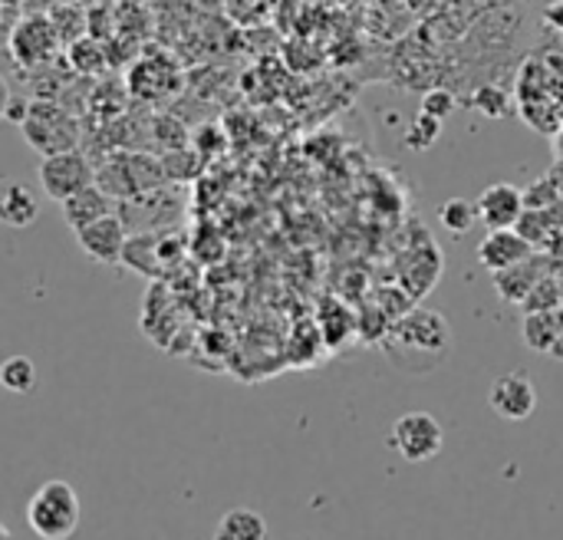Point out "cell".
Segmentation results:
<instances>
[{"mask_svg":"<svg viewBox=\"0 0 563 540\" xmlns=\"http://www.w3.org/2000/svg\"><path fill=\"white\" fill-rule=\"evenodd\" d=\"M389 360L406 373H432L452 353V330L435 310H409L399 317L383 340Z\"/></svg>","mask_w":563,"mask_h":540,"instance_id":"6da1fadb","label":"cell"},{"mask_svg":"<svg viewBox=\"0 0 563 540\" xmlns=\"http://www.w3.org/2000/svg\"><path fill=\"white\" fill-rule=\"evenodd\" d=\"M79 495L66 482H46L26 502V525L36 538L69 540L79 528Z\"/></svg>","mask_w":563,"mask_h":540,"instance_id":"7a4b0ae2","label":"cell"},{"mask_svg":"<svg viewBox=\"0 0 563 540\" xmlns=\"http://www.w3.org/2000/svg\"><path fill=\"white\" fill-rule=\"evenodd\" d=\"M23 139L30 148L40 155H56V152H73L79 142V122L73 119L69 109H63L53 99H36L30 102L26 119L20 122Z\"/></svg>","mask_w":563,"mask_h":540,"instance_id":"3957f363","label":"cell"},{"mask_svg":"<svg viewBox=\"0 0 563 540\" xmlns=\"http://www.w3.org/2000/svg\"><path fill=\"white\" fill-rule=\"evenodd\" d=\"M168 181L162 158L152 155H119L96 168V185L109 191L112 198H139V195H155Z\"/></svg>","mask_w":563,"mask_h":540,"instance_id":"277c9868","label":"cell"},{"mask_svg":"<svg viewBox=\"0 0 563 540\" xmlns=\"http://www.w3.org/2000/svg\"><path fill=\"white\" fill-rule=\"evenodd\" d=\"M389 445L409 462V465H422L432 462L442 445H445V432L439 426V419L432 412H406L396 419L393 432H389Z\"/></svg>","mask_w":563,"mask_h":540,"instance_id":"5b68a950","label":"cell"},{"mask_svg":"<svg viewBox=\"0 0 563 540\" xmlns=\"http://www.w3.org/2000/svg\"><path fill=\"white\" fill-rule=\"evenodd\" d=\"M36 175H40V188L46 191V198H53L59 205L66 198H73L76 191L96 185V168L89 165L86 155H79V148L56 152V155H43Z\"/></svg>","mask_w":563,"mask_h":540,"instance_id":"8992f818","label":"cell"},{"mask_svg":"<svg viewBox=\"0 0 563 540\" xmlns=\"http://www.w3.org/2000/svg\"><path fill=\"white\" fill-rule=\"evenodd\" d=\"M488 406H492L495 416H501L508 422H525L538 409V386L525 373L498 376L492 383V389H488Z\"/></svg>","mask_w":563,"mask_h":540,"instance_id":"52a82bcc","label":"cell"},{"mask_svg":"<svg viewBox=\"0 0 563 540\" xmlns=\"http://www.w3.org/2000/svg\"><path fill=\"white\" fill-rule=\"evenodd\" d=\"M478 221L488 228V231H498V228H518L521 218L528 214V195L511 185V181H498V185H488L482 195H478Z\"/></svg>","mask_w":563,"mask_h":540,"instance_id":"ba28073f","label":"cell"},{"mask_svg":"<svg viewBox=\"0 0 563 540\" xmlns=\"http://www.w3.org/2000/svg\"><path fill=\"white\" fill-rule=\"evenodd\" d=\"M76 244L96 261V264H122V254H125V244H129V231L122 224L119 214H106L86 228L76 231Z\"/></svg>","mask_w":563,"mask_h":540,"instance_id":"9c48e42d","label":"cell"},{"mask_svg":"<svg viewBox=\"0 0 563 540\" xmlns=\"http://www.w3.org/2000/svg\"><path fill=\"white\" fill-rule=\"evenodd\" d=\"M534 257V244L518 231V228H498V231H488L485 241L478 244V264L488 271V274H501L521 261Z\"/></svg>","mask_w":563,"mask_h":540,"instance_id":"30bf717a","label":"cell"},{"mask_svg":"<svg viewBox=\"0 0 563 540\" xmlns=\"http://www.w3.org/2000/svg\"><path fill=\"white\" fill-rule=\"evenodd\" d=\"M56 49V23L46 16H26L13 33H10V53L16 63L36 66L46 63Z\"/></svg>","mask_w":563,"mask_h":540,"instance_id":"8fae6325","label":"cell"},{"mask_svg":"<svg viewBox=\"0 0 563 540\" xmlns=\"http://www.w3.org/2000/svg\"><path fill=\"white\" fill-rule=\"evenodd\" d=\"M492 277H495V290H498L501 300L525 304L531 297V290L548 277V261L534 254V257H528V261H521V264H515V267H508L501 274H492Z\"/></svg>","mask_w":563,"mask_h":540,"instance_id":"7c38bea8","label":"cell"},{"mask_svg":"<svg viewBox=\"0 0 563 540\" xmlns=\"http://www.w3.org/2000/svg\"><path fill=\"white\" fill-rule=\"evenodd\" d=\"M112 201L115 198L109 191H102L99 185H89V188H82V191H76L73 198L63 201V221L73 231H79V228H86V224L112 214Z\"/></svg>","mask_w":563,"mask_h":540,"instance_id":"4fadbf2b","label":"cell"},{"mask_svg":"<svg viewBox=\"0 0 563 540\" xmlns=\"http://www.w3.org/2000/svg\"><path fill=\"white\" fill-rule=\"evenodd\" d=\"M122 264H125L129 271H135V274L155 280V277L162 274V267H165V264H162V241H158L155 234H135V238H129L125 254H122Z\"/></svg>","mask_w":563,"mask_h":540,"instance_id":"5bb4252c","label":"cell"},{"mask_svg":"<svg viewBox=\"0 0 563 540\" xmlns=\"http://www.w3.org/2000/svg\"><path fill=\"white\" fill-rule=\"evenodd\" d=\"M211 540H267V521L251 508H234L218 521Z\"/></svg>","mask_w":563,"mask_h":540,"instance_id":"9a60e30c","label":"cell"},{"mask_svg":"<svg viewBox=\"0 0 563 540\" xmlns=\"http://www.w3.org/2000/svg\"><path fill=\"white\" fill-rule=\"evenodd\" d=\"M40 214V201L36 195L26 188V185H7L3 195H0V218L10 224V228H26L33 224Z\"/></svg>","mask_w":563,"mask_h":540,"instance_id":"2e32d148","label":"cell"},{"mask_svg":"<svg viewBox=\"0 0 563 540\" xmlns=\"http://www.w3.org/2000/svg\"><path fill=\"white\" fill-rule=\"evenodd\" d=\"M563 320L554 310H538V313H528L525 320V343L538 353H551L558 337H561Z\"/></svg>","mask_w":563,"mask_h":540,"instance_id":"e0dca14e","label":"cell"},{"mask_svg":"<svg viewBox=\"0 0 563 540\" xmlns=\"http://www.w3.org/2000/svg\"><path fill=\"white\" fill-rule=\"evenodd\" d=\"M439 221L449 234H468L478 221V205H472L468 198H449L439 208Z\"/></svg>","mask_w":563,"mask_h":540,"instance_id":"ac0fdd59","label":"cell"},{"mask_svg":"<svg viewBox=\"0 0 563 540\" xmlns=\"http://www.w3.org/2000/svg\"><path fill=\"white\" fill-rule=\"evenodd\" d=\"M0 383H3L7 393H16V396L33 393V386H36V366H33V360L30 356H10L0 366Z\"/></svg>","mask_w":563,"mask_h":540,"instance_id":"d6986e66","label":"cell"},{"mask_svg":"<svg viewBox=\"0 0 563 540\" xmlns=\"http://www.w3.org/2000/svg\"><path fill=\"white\" fill-rule=\"evenodd\" d=\"M69 63H73V69H79V73H86V76H96V73H102L106 69V56H102V46H99V40H73L69 43Z\"/></svg>","mask_w":563,"mask_h":540,"instance_id":"ffe728a7","label":"cell"},{"mask_svg":"<svg viewBox=\"0 0 563 540\" xmlns=\"http://www.w3.org/2000/svg\"><path fill=\"white\" fill-rule=\"evenodd\" d=\"M472 106H475L482 115H488V119H501V115L508 112V96H505L498 86H482V89H475Z\"/></svg>","mask_w":563,"mask_h":540,"instance_id":"44dd1931","label":"cell"},{"mask_svg":"<svg viewBox=\"0 0 563 540\" xmlns=\"http://www.w3.org/2000/svg\"><path fill=\"white\" fill-rule=\"evenodd\" d=\"M439 132H442V122H439V119H432V115H422V112H419V119H416V122L409 125V132H406V145H409V148H416V152H419V148H429V145L435 142V135H439Z\"/></svg>","mask_w":563,"mask_h":540,"instance_id":"7402d4cb","label":"cell"},{"mask_svg":"<svg viewBox=\"0 0 563 540\" xmlns=\"http://www.w3.org/2000/svg\"><path fill=\"white\" fill-rule=\"evenodd\" d=\"M452 112H455V96L449 89H429L422 96V115H432L439 122H449Z\"/></svg>","mask_w":563,"mask_h":540,"instance_id":"603a6c76","label":"cell"},{"mask_svg":"<svg viewBox=\"0 0 563 540\" xmlns=\"http://www.w3.org/2000/svg\"><path fill=\"white\" fill-rule=\"evenodd\" d=\"M551 290H558V284H554L551 277H544V280L531 290V297H528L521 307H525L528 313H538V310H558V307H561V294H554V297H551Z\"/></svg>","mask_w":563,"mask_h":540,"instance_id":"cb8c5ba5","label":"cell"},{"mask_svg":"<svg viewBox=\"0 0 563 540\" xmlns=\"http://www.w3.org/2000/svg\"><path fill=\"white\" fill-rule=\"evenodd\" d=\"M544 20L558 30V33H563V0H558L554 7H548V13H544Z\"/></svg>","mask_w":563,"mask_h":540,"instance_id":"d4e9b609","label":"cell"},{"mask_svg":"<svg viewBox=\"0 0 563 540\" xmlns=\"http://www.w3.org/2000/svg\"><path fill=\"white\" fill-rule=\"evenodd\" d=\"M554 356H561L563 360V330H561V337H558V343H554V350H551Z\"/></svg>","mask_w":563,"mask_h":540,"instance_id":"484cf974","label":"cell"},{"mask_svg":"<svg viewBox=\"0 0 563 540\" xmlns=\"http://www.w3.org/2000/svg\"><path fill=\"white\" fill-rule=\"evenodd\" d=\"M0 535H3V540H13V535H10L7 528H0Z\"/></svg>","mask_w":563,"mask_h":540,"instance_id":"4316f807","label":"cell"}]
</instances>
